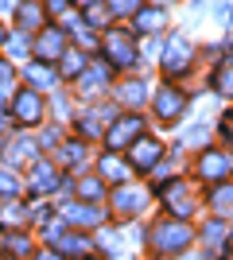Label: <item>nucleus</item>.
Listing matches in <instances>:
<instances>
[{"label": "nucleus", "instance_id": "49530a36", "mask_svg": "<svg viewBox=\"0 0 233 260\" xmlns=\"http://www.w3.org/2000/svg\"><path fill=\"white\" fill-rule=\"evenodd\" d=\"M16 8H20V0H0V16H4V12H12V16H16Z\"/></svg>", "mask_w": 233, "mask_h": 260}, {"label": "nucleus", "instance_id": "a211bd4d", "mask_svg": "<svg viewBox=\"0 0 233 260\" xmlns=\"http://www.w3.org/2000/svg\"><path fill=\"white\" fill-rule=\"evenodd\" d=\"M51 249L58 252V256L66 260V256H74V260H82V256H89V249H93V241H89V233H82V229H66L62 237L51 245Z\"/></svg>", "mask_w": 233, "mask_h": 260}, {"label": "nucleus", "instance_id": "aec40b11", "mask_svg": "<svg viewBox=\"0 0 233 260\" xmlns=\"http://www.w3.org/2000/svg\"><path fill=\"white\" fill-rule=\"evenodd\" d=\"M194 241H202V245H206V249H214V252H225V245H229V229H225L222 217H210V221L194 233Z\"/></svg>", "mask_w": 233, "mask_h": 260}, {"label": "nucleus", "instance_id": "412c9836", "mask_svg": "<svg viewBox=\"0 0 233 260\" xmlns=\"http://www.w3.org/2000/svg\"><path fill=\"white\" fill-rule=\"evenodd\" d=\"M132 23H136V31H140V35H148V39H152V35L163 31L167 12H163V8H155V4H144V8L132 16Z\"/></svg>", "mask_w": 233, "mask_h": 260}, {"label": "nucleus", "instance_id": "58836bf2", "mask_svg": "<svg viewBox=\"0 0 233 260\" xmlns=\"http://www.w3.org/2000/svg\"><path fill=\"white\" fill-rule=\"evenodd\" d=\"M43 8H47V16H66L70 8H74V0H43Z\"/></svg>", "mask_w": 233, "mask_h": 260}, {"label": "nucleus", "instance_id": "0eeeda50", "mask_svg": "<svg viewBox=\"0 0 233 260\" xmlns=\"http://www.w3.org/2000/svg\"><path fill=\"white\" fill-rule=\"evenodd\" d=\"M187 109H190V98H187L179 86H171V82H163V86L152 93V113H155V120H159V124H175Z\"/></svg>", "mask_w": 233, "mask_h": 260}, {"label": "nucleus", "instance_id": "dca6fc26", "mask_svg": "<svg viewBox=\"0 0 233 260\" xmlns=\"http://www.w3.org/2000/svg\"><path fill=\"white\" fill-rule=\"evenodd\" d=\"M159 159H163V144L152 140V136H140V140L128 148V167H132V171H155Z\"/></svg>", "mask_w": 233, "mask_h": 260}, {"label": "nucleus", "instance_id": "5701e85b", "mask_svg": "<svg viewBox=\"0 0 233 260\" xmlns=\"http://www.w3.org/2000/svg\"><path fill=\"white\" fill-rule=\"evenodd\" d=\"M210 89L218 98H233V54H222L210 74Z\"/></svg>", "mask_w": 233, "mask_h": 260}, {"label": "nucleus", "instance_id": "c85d7f7f", "mask_svg": "<svg viewBox=\"0 0 233 260\" xmlns=\"http://www.w3.org/2000/svg\"><path fill=\"white\" fill-rule=\"evenodd\" d=\"M27 54H31V35L8 31V39H4V58H8V62H20V58H27Z\"/></svg>", "mask_w": 233, "mask_h": 260}, {"label": "nucleus", "instance_id": "2f4dec72", "mask_svg": "<svg viewBox=\"0 0 233 260\" xmlns=\"http://www.w3.org/2000/svg\"><path fill=\"white\" fill-rule=\"evenodd\" d=\"M82 20H86V27H109L113 12H109V4L93 0V4H86V8H82Z\"/></svg>", "mask_w": 233, "mask_h": 260}, {"label": "nucleus", "instance_id": "393cba45", "mask_svg": "<svg viewBox=\"0 0 233 260\" xmlns=\"http://www.w3.org/2000/svg\"><path fill=\"white\" fill-rule=\"evenodd\" d=\"M210 210L214 217H233V183H214L210 186Z\"/></svg>", "mask_w": 233, "mask_h": 260}, {"label": "nucleus", "instance_id": "7ed1b4c3", "mask_svg": "<svg viewBox=\"0 0 233 260\" xmlns=\"http://www.w3.org/2000/svg\"><path fill=\"white\" fill-rule=\"evenodd\" d=\"M101 51H105V62H109L113 70H128V66H136V58H140L136 39L124 31V27H105V35H101Z\"/></svg>", "mask_w": 233, "mask_h": 260}, {"label": "nucleus", "instance_id": "20e7f679", "mask_svg": "<svg viewBox=\"0 0 233 260\" xmlns=\"http://www.w3.org/2000/svg\"><path fill=\"white\" fill-rule=\"evenodd\" d=\"M155 198H159L163 210L171 217H179V221H187V217L194 214V194H190L187 179H163V183L155 186Z\"/></svg>", "mask_w": 233, "mask_h": 260}, {"label": "nucleus", "instance_id": "f03ea898", "mask_svg": "<svg viewBox=\"0 0 233 260\" xmlns=\"http://www.w3.org/2000/svg\"><path fill=\"white\" fill-rule=\"evenodd\" d=\"M8 117L20 128H39L47 117V93H35L31 86H20L8 101Z\"/></svg>", "mask_w": 233, "mask_h": 260}, {"label": "nucleus", "instance_id": "8fccbe9b", "mask_svg": "<svg viewBox=\"0 0 233 260\" xmlns=\"http://www.w3.org/2000/svg\"><path fill=\"white\" fill-rule=\"evenodd\" d=\"M0 260H20V256H12V252H0Z\"/></svg>", "mask_w": 233, "mask_h": 260}, {"label": "nucleus", "instance_id": "c756f323", "mask_svg": "<svg viewBox=\"0 0 233 260\" xmlns=\"http://www.w3.org/2000/svg\"><path fill=\"white\" fill-rule=\"evenodd\" d=\"M74 190H78V202H101V198H105V183H101L97 175H86V179H78Z\"/></svg>", "mask_w": 233, "mask_h": 260}, {"label": "nucleus", "instance_id": "f8f14e48", "mask_svg": "<svg viewBox=\"0 0 233 260\" xmlns=\"http://www.w3.org/2000/svg\"><path fill=\"white\" fill-rule=\"evenodd\" d=\"M39 159V140H35L31 132H23V136H12L4 144V167L16 171V167H31Z\"/></svg>", "mask_w": 233, "mask_h": 260}, {"label": "nucleus", "instance_id": "2eb2a0df", "mask_svg": "<svg viewBox=\"0 0 233 260\" xmlns=\"http://www.w3.org/2000/svg\"><path fill=\"white\" fill-rule=\"evenodd\" d=\"M105 86H113V66L105 62V58L89 62L86 70H82V78H78V93H82V98H97Z\"/></svg>", "mask_w": 233, "mask_h": 260}, {"label": "nucleus", "instance_id": "4be33fe9", "mask_svg": "<svg viewBox=\"0 0 233 260\" xmlns=\"http://www.w3.org/2000/svg\"><path fill=\"white\" fill-rule=\"evenodd\" d=\"M86 159H89V148H86L82 136H78V140H62L55 148V163L58 167H82Z\"/></svg>", "mask_w": 233, "mask_h": 260}, {"label": "nucleus", "instance_id": "3c124183", "mask_svg": "<svg viewBox=\"0 0 233 260\" xmlns=\"http://www.w3.org/2000/svg\"><path fill=\"white\" fill-rule=\"evenodd\" d=\"M0 252H4V229H0Z\"/></svg>", "mask_w": 233, "mask_h": 260}, {"label": "nucleus", "instance_id": "79ce46f5", "mask_svg": "<svg viewBox=\"0 0 233 260\" xmlns=\"http://www.w3.org/2000/svg\"><path fill=\"white\" fill-rule=\"evenodd\" d=\"M218 128H222V136H225V140L233 144V113H225V117H222V124H218Z\"/></svg>", "mask_w": 233, "mask_h": 260}, {"label": "nucleus", "instance_id": "4c0bfd02", "mask_svg": "<svg viewBox=\"0 0 233 260\" xmlns=\"http://www.w3.org/2000/svg\"><path fill=\"white\" fill-rule=\"evenodd\" d=\"M70 35H74V39H78V51H93V47L101 43L97 35H93V27H86V23H82L78 31H70Z\"/></svg>", "mask_w": 233, "mask_h": 260}, {"label": "nucleus", "instance_id": "9d476101", "mask_svg": "<svg viewBox=\"0 0 233 260\" xmlns=\"http://www.w3.org/2000/svg\"><path fill=\"white\" fill-rule=\"evenodd\" d=\"M58 214H62V221L70 229H82V233L101 229L109 221V210H101L97 202H66V206H58Z\"/></svg>", "mask_w": 233, "mask_h": 260}, {"label": "nucleus", "instance_id": "ea45409f", "mask_svg": "<svg viewBox=\"0 0 233 260\" xmlns=\"http://www.w3.org/2000/svg\"><path fill=\"white\" fill-rule=\"evenodd\" d=\"M12 78H16L12 62H8V58H0V86H8V89H12Z\"/></svg>", "mask_w": 233, "mask_h": 260}, {"label": "nucleus", "instance_id": "a878e982", "mask_svg": "<svg viewBox=\"0 0 233 260\" xmlns=\"http://www.w3.org/2000/svg\"><path fill=\"white\" fill-rule=\"evenodd\" d=\"M12 225V229H23L27 225V206L16 202V198H0V229Z\"/></svg>", "mask_w": 233, "mask_h": 260}, {"label": "nucleus", "instance_id": "72a5a7b5", "mask_svg": "<svg viewBox=\"0 0 233 260\" xmlns=\"http://www.w3.org/2000/svg\"><path fill=\"white\" fill-rule=\"evenodd\" d=\"M210 16H214V23H218V27H225V31H229V27H233V0H218V4L210 8Z\"/></svg>", "mask_w": 233, "mask_h": 260}, {"label": "nucleus", "instance_id": "603ef678", "mask_svg": "<svg viewBox=\"0 0 233 260\" xmlns=\"http://www.w3.org/2000/svg\"><path fill=\"white\" fill-rule=\"evenodd\" d=\"M82 260H93V256H82Z\"/></svg>", "mask_w": 233, "mask_h": 260}, {"label": "nucleus", "instance_id": "bb28decb", "mask_svg": "<svg viewBox=\"0 0 233 260\" xmlns=\"http://www.w3.org/2000/svg\"><path fill=\"white\" fill-rule=\"evenodd\" d=\"M4 252H12V256H35V241L27 237V229H12V233H4Z\"/></svg>", "mask_w": 233, "mask_h": 260}, {"label": "nucleus", "instance_id": "473e14b6", "mask_svg": "<svg viewBox=\"0 0 233 260\" xmlns=\"http://www.w3.org/2000/svg\"><path fill=\"white\" fill-rule=\"evenodd\" d=\"M78 132H82V140H97V136H105V128H101V120H97V113H93V109L78 120Z\"/></svg>", "mask_w": 233, "mask_h": 260}, {"label": "nucleus", "instance_id": "39448f33", "mask_svg": "<svg viewBox=\"0 0 233 260\" xmlns=\"http://www.w3.org/2000/svg\"><path fill=\"white\" fill-rule=\"evenodd\" d=\"M66 51H70V35L62 31L58 23H47L43 31H35V35H31V54H35V62L55 66Z\"/></svg>", "mask_w": 233, "mask_h": 260}, {"label": "nucleus", "instance_id": "a19ab883", "mask_svg": "<svg viewBox=\"0 0 233 260\" xmlns=\"http://www.w3.org/2000/svg\"><path fill=\"white\" fill-rule=\"evenodd\" d=\"M144 54H148V58H159V54H163V43H159L155 35H152V39H144Z\"/></svg>", "mask_w": 233, "mask_h": 260}, {"label": "nucleus", "instance_id": "6ab92c4d", "mask_svg": "<svg viewBox=\"0 0 233 260\" xmlns=\"http://www.w3.org/2000/svg\"><path fill=\"white\" fill-rule=\"evenodd\" d=\"M23 82L35 89V93H47V89H55V82H58V74H55V66H47V62H27L23 66Z\"/></svg>", "mask_w": 233, "mask_h": 260}, {"label": "nucleus", "instance_id": "f704fd0d", "mask_svg": "<svg viewBox=\"0 0 233 260\" xmlns=\"http://www.w3.org/2000/svg\"><path fill=\"white\" fill-rule=\"evenodd\" d=\"M0 198H20V175L16 171H0Z\"/></svg>", "mask_w": 233, "mask_h": 260}, {"label": "nucleus", "instance_id": "423d86ee", "mask_svg": "<svg viewBox=\"0 0 233 260\" xmlns=\"http://www.w3.org/2000/svg\"><path fill=\"white\" fill-rule=\"evenodd\" d=\"M190 62H194V43L187 39V31H171L163 43V54H159V66H163V74L179 78L187 74Z\"/></svg>", "mask_w": 233, "mask_h": 260}, {"label": "nucleus", "instance_id": "1a4fd4ad", "mask_svg": "<svg viewBox=\"0 0 233 260\" xmlns=\"http://www.w3.org/2000/svg\"><path fill=\"white\" fill-rule=\"evenodd\" d=\"M23 186H27L35 198L55 194L58 186H62V167H58L55 159H35L31 167H27V179H23Z\"/></svg>", "mask_w": 233, "mask_h": 260}, {"label": "nucleus", "instance_id": "de8ad7c7", "mask_svg": "<svg viewBox=\"0 0 233 260\" xmlns=\"http://www.w3.org/2000/svg\"><path fill=\"white\" fill-rule=\"evenodd\" d=\"M4 39H8V27H4V23H0V47H4Z\"/></svg>", "mask_w": 233, "mask_h": 260}, {"label": "nucleus", "instance_id": "c03bdc74", "mask_svg": "<svg viewBox=\"0 0 233 260\" xmlns=\"http://www.w3.org/2000/svg\"><path fill=\"white\" fill-rule=\"evenodd\" d=\"M31 260H62V256H58V252L55 249H39V252H35V256Z\"/></svg>", "mask_w": 233, "mask_h": 260}, {"label": "nucleus", "instance_id": "b1692460", "mask_svg": "<svg viewBox=\"0 0 233 260\" xmlns=\"http://www.w3.org/2000/svg\"><path fill=\"white\" fill-rule=\"evenodd\" d=\"M86 66H89V54L78 51V47H70V51L55 62V74H58V78H82V70H86Z\"/></svg>", "mask_w": 233, "mask_h": 260}, {"label": "nucleus", "instance_id": "4468645a", "mask_svg": "<svg viewBox=\"0 0 233 260\" xmlns=\"http://www.w3.org/2000/svg\"><path fill=\"white\" fill-rule=\"evenodd\" d=\"M97 179L105 186H124V183H132V167H128V159L121 152H101L97 155Z\"/></svg>", "mask_w": 233, "mask_h": 260}, {"label": "nucleus", "instance_id": "09e8293b", "mask_svg": "<svg viewBox=\"0 0 233 260\" xmlns=\"http://www.w3.org/2000/svg\"><path fill=\"white\" fill-rule=\"evenodd\" d=\"M155 8H167V4H175V0H152Z\"/></svg>", "mask_w": 233, "mask_h": 260}, {"label": "nucleus", "instance_id": "cd10ccee", "mask_svg": "<svg viewBox=\"0 0 233 260\" xmlns=\"http://www.w3.org/2000/svg\"><path fill=\"white\" fill-rule=\"evenodd\" d=\"M117 101H121V105H128V109L144 105V101H148V86L140 82V78H128V82H121V86H117Z\"/></svg>", "mask_w": 233, "mask_h": 260}, {"label": "nucleus", "instance_id": "f3484780", "mask_svg": "<svg viewBox=\"0 0 233 260\" xmlns=\"http://www.w3.org/2000/svg\"><path fill=\"white\" fill-rule=\"evenodd\" d=\"M47 27V8L43 0H20V8H16V31L23 35H35Z\"/></svg>", "mask_w": 233, "mask_h": 260}, {"label": "nucleus", "instance_id": "e433bc0d", "mask_svg": "<svg viewBox=\"0 0 233 260\" xmlns=\"http://www.w3.org/2000/svg\"><path fill=\"white\" fill-rule=\"evenodd\" d=\"M140 8H144V0H109L113 16H136Z\"/></svg>", "mask_w": 233, "mask_h": 260}, {"label": "nucleus", "instance_id": "37998d69", "mask_svg": "<svg viewBox=\"0 0 233 260\" xmlns=\"http://www.w3.org/2000/svg\"><path fill=\"white\" fill-rule=\"evenodd\" d=\"M8 128H12V117H8V109H0V140L8 136Z\"/></svg>", "mask_w": 233, "mask_h": 260}, {"label": "nucleus", "instance_id": "9b49d317", "mask_svg": "<svg viewBox=\"0 0 233 260\" xmlns=\"http://www.w3.org/2000/svg\"><path fill=\"white\" fill-rule=\"evenodd\" d=\"M148 202H152V194H148L144 186H136V183L113 186V194H109V206H113L117 217H140L148 210Z\"/></svg>", "mask_w": 233, "mask_h": 260}, {"label": "nucleus", "instance_id": "f257e3e1", "mask_svg": "<svg viewBox=\"0 0 233 260\" xmlns=\"http://www.w3.org/2000/svg\"><path fill=\"white\" fill-rule=\"evenodd\" d=\"M194 245V229L190 221H179V217H159L152 229H148V249L155 256H179Z\"/></svg>", "mask_w": 233, "mask_h": 260}, {"label": "nucleus", "instance_id": "a18cd8bd", "mask_svg": "<svg viewBox=\"0 0 233 260\" xmlns=\"http://www.w3.org/2000/svg\"><path fill=\"white\" fill-rule=\"evenodd\" d=\"M39 144H47V148H51V144H58V132H55V128H47L43 136H39Z\"/></svg>", "mask_w": 233, "mask_h": 260}, {"label": "nucleus", "instance_id": "6e6552de", "mask_svg": "<svg viewBox=\"0 0 233 260\" xmlns=\"http://www.w3.org/2000/svg\"><path fill=\"white\" fill-rule=\"evenodd\" d=\"M140 136H144V117H136V113H121V117L105 128V152H121V148L128 152Z\"/></svg>", "mask_w": 233, "mask_h": 260}, {"label": "nucleus", "instance_id": "c9c22d12", "mask_svg": "<svg viewBox=\"0 0 233 260\" xmlns=\"http://www.w3.org/2000/svg\"><path fill=\"white\" fill-rule=\"evenodd\" d=\"M97 249L113 256V252H121V237H117L113 229H105V225H101V229H97Z\"/></svg>", "mask_w": 233, "mask_h": 260}, {"label": "nucleus", "instance_id": "ddd939ff", "mask_svg": "<svg viewBox=\"0 0 233 260\" xmlns=\"http://www.w3.org/2000/svg\"><path fill=\"white\" fill-rule=\"evenodd\" d=\"M229 171H233V159L222 148H202L198 163H194V175H198V179H206V183H225Z\"/></svg>", "mask_w": 233, "mask_h": 260}, {"label": "nucleus", "instance_id": "7c9ffc66", "mask_svg": "<svg viewBox=\"0 0 233 260\" xmlns=\"http://www.w3.org/2000/svg\"><path fill=\"white\" fill-rule=\"evenodd\" d=\"M210 124H190V128H183V136H179V144L183 148H210Z\"/></svg>", "mask_w": 233, "mask_h": 260}]
</instances>
